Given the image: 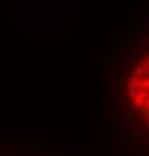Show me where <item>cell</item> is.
<instances>
[{
	"instance_id": "obj_1",
	"label": "cell",
	"mask_w": 149,
	"mask_h": 156,
	"mask_svg": "<svg viewBox=\"0 0 149 156\" xmlns=\"http://www.w3.org/2000/svg\"><path fill=\"white\" fill-rule=\"evenodd\" d=\"M125 90L130 107L149 132V51L133 66Z\"/></svg>"
}]
</instances>
